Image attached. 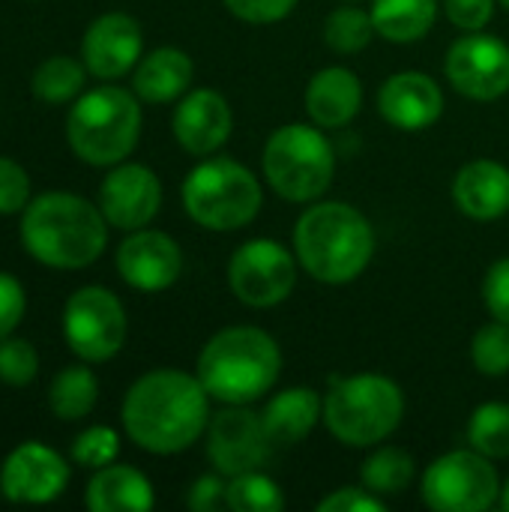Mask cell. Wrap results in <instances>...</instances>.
Returning a JSON list of instances; mask_svg holds the SVG:
<instances>
[{"label":"cell","mask_w":509,"mask_h":512,"mask_svg":"<svg viewBox=\"0 0 509 512\" xmlns=\"http://www.w3.org/2000/svg\"><path fill=\"white\" fill-rule=\"evenodd\" d=\"M210 423V393L198 375L156 369L141 375L123 399V429L147 453L189 450Z\"/></svg>","instance_id":"1"},{"label":"cell","mask_w":509,"mask_h":512,"mask_svg":"<svg viewBox=\"0 0 509 512\" xmlns=\"http://www.w3.org/2000/svg\"><path fill=\"white\" fill-rule=\"evenodd\" d=\"M300 267L324 285L354 282L375 255L372 222L345 201L312 204L294 228Z\"/></svg>","instance_id":"2"},{"label":"cell","mask_w":509,"mask_h":512,"mask_svg":"<svg viewBox=\"0 0 509 512\" xmlns=\"http://www.w3.org/2000/svg\"><path fill=\"white\" fill-rule=\"evenodd\" d=\"M27 252L60 270L93 264L108 240V219L99 207L72 192H45L27 204L21 219Z\"/></svg>","instance_id":"3"},{"label":"cell","mask_w":509,"mask_h":512,"mask_svg":"<svg viewBox=\"0 0 509 512\" xmlns=\"http://www.w3.org/2000/svg\"><path fill=\"white\" fill-rule=\"evenodd\" d=\"M282 372V351L261 327H225L198 357V381L210 399L225 405H249L261 399Z\"/></svg>","instance_id":"4"},{"label":"cell","mask_w":509,"mask_h":512,"mask_svg":"<svg viewBox=\"0 0 509 512\" xmlns=\"http://www.w3.org/2000/svg\"><path fill=\"white\" fill-rule=\"evenodd\" d=\"M405 417V396L387 375L363 372L333 381L324 399V423L345 447L387 441Z\"/></svg>","instance_id":"5"},{"label":"cell","mask_w":509,"mask_h":512,"mask_svg":"<svg viewBox=\"0 0 509 512\" xmlns=\"http://www.w3.org/2000/svg\"><path fill=\"white\" fill-rule=\"evenodd\" d=\"M141 135V105L123 87L105 84L84 93L66 120V138L78 159L90 165L123 162Z\"/></svg>","instance_id":"6"},{"label":"cell","mask_w":509,"mask_h":512,"mask_svg":"<svg viewBox=\"0 0 509 512\" xmlns=\"http://www.w3.org/2000/svg\"><path fill=\"white\" fill-rule=\"evenodd\" d=\"M261 180L237 159L216 156L183 180V207L207 231H240L261 213Z\"/></svg>","instance_id":"7"},{"label":"cell","mask_w":509,"mask_h":512,"mask_svg":"<svg viewBox=\"0 0 509 512\" xmlns=\"http://www.w3.org/2000/svg\"><path fill=\"white\" fill-rule=\"evenodd\" d=\"M261 168L267 186L279 198L309 204L330 189L336 174V153L321 129L306 123H288L267 138Z\"/></svg>","instance_id":"8"},{"label":"cell","mask_w":509,"mask_h":512,"mask_svg":"<svg viewBox=\"0 0 509 512\" xmlns=\"http://www.w3.org/2000/svg\"><path fill=\"white\" fill-rule=\"evenodd\" d=\"M423 501L438 512H483L501 501V477L489 456L453 450L435 459L423 474Z\"/></svg>","instance_id":"9"},{"label":"cell","mask_w":509,"mask_h":512,"mask_svg":"<svg viewBox=\"0 0 509 512\" xmlns=\"http://www.w3.org/2000/svg\"><path fill=\"white\" fill-rule=\"evenodd\" d=\"M297 258L279 240H249L228 261V285L243 306L273 309L285 303L297 285Z\"/></svg>","instance_id":"10"},{"label":"cell","mask_w":509,"mask_h":512,"mask_svg":"<svg viewBox=\"0 0 509 512\" xmlns=\"http://www.w3.org/2000/svg\"><path fill=\"white\" fill-rule=\"evenodd\" d=\"M63 336L81 360L105 363L126 342V309L108 288H78L63 309Z\"/></svg>","instance_id":"11"},{"label":"cell","mask_w":509,"mask_h":512,"mask_svg":"<svg viewBox=\"0 0 509 512\" xmlns=\"http://www.w3.org/2000/svg\"><path fill=\"white\" fill-rule=\"evenodd\" d=\"M456 93L474 102H495L509 90V45L489 33L459 36L444 60Z\"/></svg>","instance_id":"12"},{"label":"cell","mask_w":509,"mask_h":512,"mask_svg":"<svg viewBox=\"0 0 509 512\" xmlns=\"http://www.w3.org/2000/svg\"><path fill=\"white\" fill-rule=\"evenodd\" d=\"M273 441L264 429L261 414L246 405H228L207 423V459L222 477L261 471L270 459Z\"/></svg>","instance_id":"13"},{"label":"cell","mask_w":509,"mask_h":512,"mask_svg":"<svg viewBox=\"0 0 509 512\" xmlns=\"http://www.w3.org/2000/svg\"><path fill=\"white\" fill-rule=\"evenodd\" d=\"M69 483V468L45 444L27 441L15 447L0 471V492L12 504H48L63 495Z\"/></svg>","instance_id":"14"},{"label":"cell","mask_w":509,"mask_h":512,"mask_svg":"<svg viewBox=\"0 0 509 512\" xmlns=\"http://www.w3.org/2000/svg\"><path fill=\"white\" fill-rule=\"evenodd\" d=\"M162 204V183L147 165L114 168L99 189V210L108 225L120 231H138L153 222Z\"/></svg>","instance_id":"15"},{"label":"cell","mask_w":509,"mask_h":512,"mask_svg":"<svg viewBox=\"0 0 509 512\" xmlns=\"http://www.w3.org/2000/svg\"><path fill=\"white\" fill-rule=\"evenodd\" d=\"M141 48V24L126 12H108L87 27L81 39V60L90 75L111 81L126 75L138 63Z\"/></svg>","instance_id":"16"},{"label":"cell","mask_w":509,"mask_h":512,"mask_svg":"<svg viewBox=\"0 0 509 512\" xmlns=\"http://www.w3.org/2000/svg\"><path fill=\"white\" fill-rule=\"evenodd\" d=\"M117 270L123 282L138 291H165L183 273V252L168 234L138 228L120 243Z\"/></svg>","instance_id":"17"},{"label":"cell","mask_w":509,"mask_h":512,"mask_svg":"<svg viewBox=\"0 0 509 512\" xmlns=\"http://www.w3.org/2000/svg\"><path fill=\"white\" fill-rule=\"evenodd\" d=\"M444 111V93L438 81L426 72H396L378 90V114L402 129V132H423L438 123Z\"/></svg>","instance_id":"18"},{"label":"cell","mask_w":509,"mask_h":512,"mask_svg":"<svg viewBox=\"0 0 509 512\" xmlns=\"http://www.w3.org/2000/svg\"><path fill=\"white\" fill-rule=\"evenodd\" d=\"M231 126H234V114H231L228 99L210 87L186 93L171 117L177 144L192 156L216 153L228 141Z\"/></svg>","instance_id":"19"},{"label":"cell","mask_w":509,"mask_h":512,"mask_svg":"<svg viewBox=\"0 0 509 512\" xmlns=\"http://www.w3.org/2000/svg\"><path fill=\"white\" fill-rule=\"evenodd\" d=\"M453 204L477 222L501 219L509 210V171L495 159H477L453 177Z\"/></svg>","instance_id":"20"},{"label":"cell","mask_w":509,"mask_h":512,"mask_svg":"<svg viewBox=\"0 0 509 512\" xmlns=\"http://www.w3.org/2000/svg\"><path fill=\"white\" fill-rule=\"evenodd\" d=\"M363 105V84L345 66H327L312 75L306 87V114L321 129L348 126Z\"/></svg>","instance_id":"21"},{"label":"cell","mask_w":509,"mask_h":512,"mask_svg":"<svg viewBox=\"0 0 509 512\" xmlns=\"http://www.w3.org/2000/svg\"><path fill=\"white\" fill-rule=\"evenodd\" d=\"M321 417H324V402L312 387H288L276 393L261 411L273 447H294L306 441Z\"/></svg>","instance_id":"22"},{"label":"cell","mask_w":509,"mask_h":512,"mask_svg":"<svg viewBox=\"0 0 509 512\" xmlns=\"http://www.w3.org/2000/svg\"><path fill=\"white\" fill-rule=\"evenodd\" d=\"M195 66L192 57L180 48H156L147 57H141V63L135 66V78L132 87L138 93V99L162 105V102H174L180 99L189 84H192Z\"/></svg>","instance_id":"23"},{"label":"cell","mask_w":509,"mask_h":512,"mask_svg":"<svg viewBox=\"0 0 509 512\" xmlns=\"http://www.w3.org/2000/svg\"><path fill=\"white\" fill-rule=\"evenodd\" d=\"M84 501L93 512H147L156 504L150 480L126 465L99 468Z\"/></svg>","instance_id":"24"},{"label":"cell","mask_w":509,"mask_h":512,"mask_svg":"<svg viewBox=\"0 0 509 512\" xmlns=\"http://www.w3.org/2000/svg\"><path fill=\"white\" fill-rule=\"evenodd\" d=\"M375 33L390 42H417L438 21V0H375L372 3Z\"/></svg>","instance_id":"25"},{"label":"cell","mask_w":509,"mask_h":512,"mask_svg":"<svg viewBox=\"0 0 509 512\" xmlns=\"http://www.w3.org/2000/svg\"><path fill=\"white\" fill-rule=\"evenodd\" d=\"M99 399V381L87 366H66L54 375L48 402L54 417L60 420H81L96 408Z\"/></svg>","instance_id":"26"},{"label":"cell","mask_w":509,"mask_h":512,"mask_svg":"<svg viewBox=\"0 0 509 512\" xmlns=\"http://www.w3.org/2000/svg\"><path fill=\"white\" fill-rule=\"evenodd\" d=\"M360 480L369 492H375L381 498L402 495L414 480V456L399 447H381L363 462Z\"/></svg>","instance_id":"27"},{"label":"cell","mask_w":509,"mask_h":512,"mask_svg":"<svg viewBox=\"0 0 509 512\" xmlns=\"http://www.w3.org/2000/svg\"><path fill=\"white\" fill-rule=\"evenodd\" d=\"M81 87H84V66L72 57H63V54L39 63L33 72V81H30L33 96L48 102V105H60V102L75 99L81 93Z\"/></svg>","instance_id":"28"},{"label":"cell","mask_w":509,"mask_h":512,"mask_svg":"<svg viewBox=\"0 0 509 512\" xmlns=\"http://www.w3.org/2000/svg\"><path fill=\"white\" fill-rule=\"evenodd\" d=\"M468 441L477 453L495 459L509 456V405L507 402H486L468 420Z\"/></svg>","instance_id":"29"},{"label":"cell","mask_w":509,"mask_h":512,"mask_svg":"<svg viewBox=\"0 0 509 512\" xmlns=\"http://www.w3.org/2000/svg\"><path fill=\"white\" fill-rule=\"evenodd\" d=\"M375 36V24H372V12L348 3L339 6L327 15L324 21V39L333 51L339 54H357L363 51Z\"/></svg>","instance_id":"30"},{"label":"cell","mask_w":509,"mask_h":512,"mask_svg":"<svg viewBox=\"0 0 509 512\" xmlns=\"http://www.w3.org/2000/svg\"><path fill=\"white\" fill-rule=\"evenodd\" d=\"M225 507L234 512H279L285 507V495L267 474L246 471L228 480Z\"/></svg>","instance_id":"31"},{"label":"cell","mask_w":509,"mask_h":512,"mask_svg":"<svg viewBox=\"0 0 509 512\" xmlns=\"http://www.w3.org/2000/svg\"><path fill=\"white\" fill-rule=\"evenodd\" d=\"M471 360L477 366L480 375L489 378H501L509 372V324L504 321H492L486 327H480L474 333L471 342Z\"/></svg>","instance_id":"32"},{"label":"cell","mask_w":509,"mask_h":512,"mask_svg":"<svg viewBox=\"0 0 509 512\" xmlns=\"http://www.w3.org/2000/svg\"><path fill=\"white\" fill-rule=\"evenodd\" d=\"M120 453V438L108 426H90L72 441V459L81 468H105L117 459Z\"/></svg>","instance_id":"33"},{"label":"cell","mask_w":509,"mask_h":512,"mask_svg":"<svg viewBox=\"0 0 509 512\" xmlns=\"http://www.w3.org/2000/svg\"><path fill=\"white\" fill-rule=\"evenodd\" d=\"M39 372V357L27 339H0V381L9 387H27Z\"/></svg>","instance_id":"34"},{"label":"cell","mask_w":509,"mask_h":512,"mask_svg":"<svg viewBox=\"0 0 509 512\" xmlns=\"http://www.w3.org/2000/svg\"><path fill=\"white\" fill-rule=\"evenodd\" d=\"M30 201V177L27 171L0 156V213H18L21 207H27Z\"/></svg>","instance_id":"35"},{"label":"cell","mask_w":509,"mask_h":512,"mask_svg":"<svg viewBox=\"0 0 509 512\" xmlns=\"http://www.w3.org/2000/svg\"><path fill=\"white\" fill-rule=\"evenodd\" d=\"M228 12L249 24H273L294 12L297 0H225Z\"/></svg>","instance_id":"36"},{"label":"cell","mask_w":509,"mask_h":512,"mask_svg":"<svg viewBox=\"0 0 509 512\" xmlns=\"http://www.w3.org/2000/svg\"><path fill=\"white\" fill-rule=\"evenodd\" d=\"M483 303L492 318L509 324V258H501L489 267L483 279Z\"/></svg>","instance_id":"37"},{"label":"cell","mask_w":509,"mask_h":512,"mask_svg":"<svg viewBox=\"0 0 509 512\" xmlns=\"http://www.w3.org/2000/svg\"><path fill=\"white\" fill-rule=\"evenodd\" d=\"M384 507L387 504L381 501V495L357 486H342L330 492L324 501H318V512H381Z\"/></svg>","instance_id":"38"},{"label":"cell","mask_w":509,"mask_h":512,"mask_svg":"<svg viewBox=\"0 0 509 512\" xmlns=\"http://www.w3.org/2000/svg\"><path fill=\"white\" fill-rule=\"evenodd\" d=\"M495 3L498 0H444V12L459 30L474 33V30H483L492 21Z\"/></svg>","instance_id":"39"},{"label":"cell","mask_w":509,"mask_h":512,"mask_svg":"<svg viewBox=\"0 0 509 512\" xmlns=\"http://www.w3.org/2000/svg\"><path fill=\"white\" fill-rule=\"evenodd\" d=\"M24 318V288L15 276L0 273V339H6Z\"/></svg>","instance_id":"40"},{"label":"cell","mask_w":509,"mask_h":512,"mask_svg":"<svg viewBox=\"0 0 509 512\" xmlns=\"http://www.w3.org/2000/svg\"><path fill=\"white\" fill-rule=\"evenodd\" d=\"M228 498V483L222 480V474H207V477H198L192 486H189V495H186V507L192 512H213L219 510Z\"/></svg>","instance_id":"41"},{"label":"cell","mask_w":509,"mask_h":512,"mask_svg":"<svg viewBox=\"0 0 509 512\" xmlns=\"http://www.w3.org/2000/svg\"><path fill=\"white\" fill-rule=\"evenodd\" d=\"M498 504H501V510L509 512V480L507 486H501V501H498Z\"/></svg>","instance_id":"42"},{"label":"cell","mask_w":509,"mask_h":512,"mask_svg":"<svg viewBox=\"0 0 509 512\" xmlns=\"http://www.w3.org/2000/svg\"><path fill=\"white\" fill-rule=\"evenodd\" d=\"M498 3H501V6H504V9L509 12V0H498Z\"/></svg>","instance_id":"43"},{"label":"cell","mask_w":509,"mask_h":512,"mask_svg":"<svg viewBox=\"0 0 509 512\" xmlns=\"http://www.w3.org/2000/svg\"><path fill=\"white\" fill-rule=\"evenodd\" d=\"M348 3H354V0H348Z\"/></svg>","instance_id":"44"}]
</instances>
